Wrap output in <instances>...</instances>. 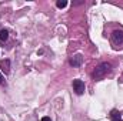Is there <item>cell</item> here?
I'll return each instance as SVG.
<instances>
[{"mask_svg": "<svg viewBox=\"0 0 123 121\" xmlns=\"http://www.w3.org/2000/svg\"><path fill=\"white\" fill-rule=\"evenodd\" d=\"M110 71H112V64H110V63H100V64L96 67L94 73H93V78H94V80H100V78H103L105 76H107Z\"/></svg>", "mask_w": 123, "mask_h": 121, "instance_id": "obj_1", "label": "cell"}, {"mask_svg": "<svg viewBox=\"0 0 123 121\" xmlns=\"http://www.w3.org/2000/svg\"><path fill=\"white\" fill-rule=\"evenodd\" d=\"M86 90V86L82 80H73V91L77 94V95H82Z\"/></svg>", "mask_w": 123, "mask_h": 121, "instance_id": "obj_2", "label": "cell"}, {"mask_svg": "<svg viewBox=\"0 0 123 121\" xmlns=\"http://www.w3.org/2000/svg\"><path fill=\"white\" fill-rule=\"evenodd\" d=\"M112 43L116 44V46L123 43V31L122 30H115L112 33Z\"/></svg>", "mask_w": 123, "mask_h": 121, "instance_id": "obj_3", "label": "cell"}, {"mask_svg": "<svg viewBox=\"0 0 123 121\" xmlns=\"http://www.w3.org/2000/svg\"><path fill=\"white\" fill-rule=\"evenodd\" d=\"M70 66H73V67H79L82 63H83V57H82V54H74L72 59H70Z\"/></svg>", "mask_w": 123, "mask_h": 121, "instance_id": "obj_4", "label": "cell"}, {"mask_svg": "<svg viewBox=\"0 0 123 121\" xmlns=\"http://www.w3.org/2000/svg\"><path fill=\"white\" fill-rule=\"evenodd\" d=\"M0 68H1V71L4 73V74H9V71H10V60H0Z\"/></svg>", "mask_w": 123, "mask_h": 121, "instance_id": "obj_5", "label": "cell"}, {"mask_svg": "<svg viewBox=\"0 0 123 121\" xmlns=\"http://www.w3.org/2000/svg\"><path fill=\"white\" fill-rule=\"evenodd\" d=\"M110 120H112V121H123L122 120V116H120L116 110H113V111L110 113Z\"/></svg>", "mask_w": 123, "mask_h": 121, "instance_id": "obj_6", "label": "cell"}, {"mask_svg": "<svg viewBox=\"0 0 123 121\" xmlns=\"http://www.w3.org/2000/svg\"><path fill=\"white\" fill-rule=\"evenodd\" d=\"M7 38H9V30H6V29L0 30V41H1V43H4Z\"/></svg>", "mask_w": 123, "mask_h": 121, "instance_id": "obj_7", "label": "cell"}, {"mask_svg": "<svg viewBox=\"0 0 123 121\" xmlns=\"http://www.w3.org/2000/svg\"><path fill=\"white\" fill-rule=\"evenodd\" d=\"M56 6H57L59 9H63V7H66V6H67V1H66V0H59V1L56 3Z\"/></svg>", "mask_w": 123, "mask_h": 121, "instance_id": "obj_8", "label": "cell"}, {"mask_svg": "<svg viewBox=\"0 0 123 121\" xmlns=\"http://www.w3.org/2000/svg\"><path fill=\"white\" fill-rule=\"evenodd\" d=\"M42 121H52V120H50V117H43Z\"/></svg>", "mask_w": 123, "mask_h": 121, "instance_id": "obj_9", "label": "cell"}, {"mask_svg": "<svg viewBox=\"0 0 123 121\" xmlns=\"http://www.w3.org/2000/svg\"><path fill=\"white\" fill-rule=\"evenodd\" d=\"M3 83V77H1V74H0V84Z\"/></svg>", "mask_w": 123, "mask_h": 121, "instance_id": "obj_10", "label": "cell"}]
</instances>
